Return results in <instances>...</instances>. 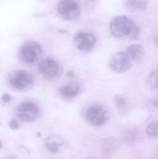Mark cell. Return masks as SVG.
Listing matches in <instances>:
<instances>
[{"label":"cell","mask_w":158,"mask_h":159,"mask_svg":"<svg viewBox=\"0 0 158 159\" xmlns=\"http://www.w3.org/2000/svg\"><path fill=\"white\" fill-rule=\"evenodd\" d=\"M135 24L127 16L119 15L115 16L110 20L109 29L111 34L118 38L128 36Z\"/></svg>","instance_id":"obj_1"},{"label":"cell","mask_w":158,"mask_h":159,"mask_svg":"<svg viewBox=\"0 0 158 159\" xmlns=\"http://www.w3.org/2000/svg\"><path fill=\"white\" fill-rule=\"evenodd\" d=\"M42 51L41 47L37 42L28 40L20 47L19 53L20 58L23 62L32 64L39 59Z\"/></svg>","instance_id":"obj_2"},{"label":"cell","mask_w":158,"mask_h":159,"mask_svg":"<svg viewBox=\"0 0 158 159\" xmlns=\"http://www.w3.org/2000/svg\"><path fill=\"white\" fill-rule=\"evenodd\" d=\"M8 80L11 85L18 89H23L33 83V79L28 71L19 70L11 73L8 76Z\"/></svg>","instance_id":"obj_3"},{"label":"cell","mask_w":158,"mask_h":159,"mask_svg":"<svg viewBox=\"0 0 158 159\" xmlns=\"http://www.w3.org/2000/svg\"><path fill=\"white\" fill-rule=\"evenodd\" d=\"M86 119L91 125L96 126L105 124L109 118L107 111L102 106L94 105L90 106L86 114Z\"/></svg>","instance_id":"obj_4"},{"label":"cell","mask_w":158,"mask_h":159,"mask_svg":"<svg viewBox=\"0 0 158 159\" xmlns=\"http://www.w3.org/2000/svg\"><path fill=\"white\" fill-rule=\"evenodd\" d=\"M58 10L62 17L68 20H76L80 15L79 6L74 0H62L58 3Z\"/></svg>","instance_id":"obj_5"},{"label":"cell","mask_w":158,"mask_h":159,"mask_svg":"<svg viewBox=\"0 0 158 159\" xmlns=\"http://www.w3.org/2000/svg\"><path fill=\"white\" fill-rule=\"evenodd\" d=\"M132 62L125 52L116 53L111 57L109 65L113 71L122 73L128 71L131 68Z\"/></svg>","instance_id":"obj_6"},{"label":"cell","mask_w":158,"mask_h":159,"mask_svg":"<svg viewBox=\"0 0 158 159\" xmlns=\"http://www.w3.org/2000/svg\"><path fill=\"white\" fill-rule=\"evenodd\" d=\"M74 41L77 48L85 52L91 50L94 47L96 42V38L93 34L83 32L77 34L74 37Z\"/></svg>","instance_id":"obj_7"},{"label":"cell","mask_w":158,"mask_h":159,"mask_svg":"<svg viewBox=\"0 0 158 159\" xmlns=\"http://www.w3.org/2000/svg\"><path fill=\"white\" fill-rule=\"evenodd\" d=\"M38 70L44 78L50 79L54 78L58 74L59 67L58 63L51 59L42 61L38 66Z\"/></svg>","instance_id":"obj_8"},{"label":"cell","mask_w":158,"mask_h":159,"mask_svg":"<svg viewBox=\"0 0 158 159\" xmlns=\"http://www.w3.org/2000/svg\"><path fill=\"white\" fill-rule=\"evenodd\" d=\"M45 146L50 152L55 153L65 149L67 143L63 138L56 135H51L48 137L45 141Z\"/></svg>","instance_id":"obj_9"},{"label":"cell","mask_w":158,"mask_h":159,"mask_svg":"<svg viewBox=\"0 0 158 159\" xmlns=\"http://www.w3.org/2000/svg\"><path fill=\"white\" fill-rule=\"evenodd\" d=\"M121 146L120 141L118 138L111 136L106 137L103 140L101 148L103 154L108 156L117 151Z\"/></svg>","instance_id":"obj_10"},{"label":"cell","mask_w":158,"mask_h":159,"mask_svg":"<svg viewBox=\"0 0 158 159\" xmlns=\"http://www.w3.org/2000/svg\"><path fill=\"white\" fill-rule=\"evenodd\" d=\"M145 51L144 48L142 44H134L128 46L125 52L132 62H137L143 59Z\"/></svg>","instance_id":"obj_11"},{"label":"cell","mask_w":158,"mask_h":159,"mask_svg":"<svg viewBox=\"0 0 158 159\" xmlns=\"http://www.w3.org/2000/svg\"><path fill=\"white\" fill-rule=\"evenodd\" d=\"M148 0H126V8L133 12H141L145 10L147 7Z\"/></svg>","instance_id":"obj_12"},{"label":"cell","mask_w":158,"mask_h":159,"mask_svg":"<svg viewBox=\"0 0 158 159\" xmlns=\"http://www.w3.org/2000/svg\"><path fill=\"white\" fill-rule=\"evenodd\" d=\"M80 89V87L78 84L71 83L61 87L59 91L62 95L65 97L72 98L78 94Z\"/></svg>","instance_id":"obj_13"},{"label":"cell","mask_w":158,"mask_h":159,"mask_svg":"<svg viewBox=\"0 0 158 159\" xmlns=\"http://www.w3.org/2000/svg\"><path fill=\"white\" fill-rule=\"evenodd\" d=\"M18 110L21 112L34 115L37 117L39 115L40 111L37 105L31 102H25L21 103L19 105Z\"/></svg>","instance_id":"obj_14"},{"label":"cell","mask_w":158,"mask_h":159,"mask_svg":"<svg viewBox=\"0 0 158 159\" xmlns=\"http://www.w3.org/2000/svg\"><path fill=\"white\" fill-rule=\"evenodd\" d=\"M136 134V131L133 129H126L122 134V140L126 144H130L135 141Z\"/></svg>","instance_id":"obj_15"},{"label":"cell","mask_w":158,"mask_h":159,"mask_svg":"<svg viewBox=\"0 0 158 159\" xmlns=\"http://www.w3.org/2000/svg\"><path fill=\"white\" fill-rule=\"evenodd\" d=\"M148 84L152 89L156 90L158 88V70H153L149 74L148 78Z\"/></svg>","instance_id":"obj_16"},{"label":"cell","mask_w":158,"mask_h":159,"mask_svg":"<svg viewBox=\"0 0 158 159\" xmlns=\"http://www.w3.org/2000/svg\"><path fill=\"white\" fill-rule=\"evenodd\" d=\"M146 131L147 134L151 137L157 136L158 134V124L156 121H153L147 126Z\"/></svg>","instance_id":"obj_17"},{"label":"cell","mask_w":158,"mask_h":159,"mask_svg":"<svg viewBox=\"0 0 158 159\" xmlns=\"http://www.w3.org/2000/svg\"><path fill=\"white\" fill-rule=\"evenodd\" d=\"M114 98L117 107L119 109H123L126 107V101L122 96L116 94L115 95Z\"/></svg>","instance_id":"obj_18"},{"label":"cell","mask_w":158,"mask_h":159,"mask_svg":"<svg viewBox=\"0 0 158 159\" xmlns=\"http://www.w3.org/2000/svg\"><path fill=\"white\" fill-rule=\"evenodd\" d=\"M17 116L19 119L27 122L33 121L37 118L34 115L22 112L17 113Z\"/></svg>","instance_id":"obj_19"},{"label":"cell","mask_w":158,"mask_h":159,"mask_svg":"<svg viewBox=\"0 0 158 159\" xmlns=\"http://www.w3.org/2000/svg\"><path fill=\"white\" fill-rule=\"evenodd\" d=\"M9 126L11 129L15 130L18 128L19 124L16 120H13L10 122Z\"/></svg>","instance_id":"obj_20"},{"label":"cell","mask_w":158,"mask_h":159,"mask_svg":"<svg viewBox=\"0 0 158 159\" xmlns=\"http://www.w3.org/2000/svg\"><path fill=\"white\" fill-rule=\"evenodd\" d=\"M1 99L2 101L4 102L8 103L11 101V98L9 94L4 93L2 95Z\"/></svg>","instance_id":"obj_21"},{"label":"cell","mask_w":158,"mask_h":159,"mask_svg":"<svg viewBox=\"0 0 158 159\" xmlns=\"http://www.w3.org/2000/svg\"><path fill=\"white\" fill-rule=\"evenodd\" d=\"M66 75L68 77L71 78H74L75 76L74 72L71 70H68L67 71Z\"/></svg>","instance_id":"obj_22"},{"label":"cell","mask_w":158,"mask_h":159,"mask_svg":"<svg viewBox=\"0 0 158 159\" xmlns=\"http://www.w3.org/2000/svg\"><path fill=\"white\" fill-rule=\"evenodd\" d=\"M150 102L152 105L155 108H157L158 105V99L156 98L151 100Z\"/></svg>","instance_id":"obj_23"},{"label":"cell","mask_w":158,"mask_h":159,"mask_svg":"<svg viewBox=\"0 0 158 159\" xmlns=\"http://www.w3.org/2000/svg\"><path fill=\"white\" fill-rule=\"evenodd\" d=\"M2 143H1V142H0V149L1 148V147H2Z\"/></svg>","instance_id":"obj_24"},{"label":"cell","mask_w":158,"mask_h":159,"mask_svg":"<svg viewBox=\"0 0 158 159\" xmlns=\"http://www.w3.org/2000/svg\"><path fill=\"white\" fill-rule=\"evenodd\" d=\"M1 125V122L0 121V125Z\"/></svg>","instance_id":"obj_25"}]
</instances>
